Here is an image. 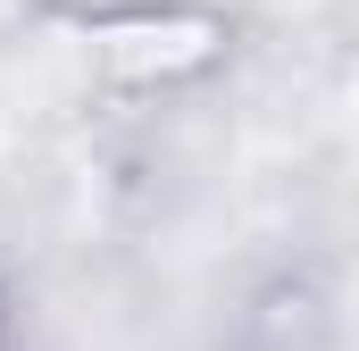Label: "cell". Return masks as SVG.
<instances>
[{
	"label": "cell",
	"instance_id": "6da1fadb",
	"mask_svg": "<svg viewBox=\"0 0 359 351\" xmlns=\"http://www.w3.org/2000/svg\"><path fill=\"white\" fill-rule=\"evenodd\" d=\"M42 42L117 100H159L209 84L234 59V17L209 0H50Z\"/></svg>",
	"mask_w": 359,
	"mask_h": 351
},
{
	"label": "cell",
	"instance_id": "7a4b0ae2",
	"mask_svg": "<svg viewBox=\"0 0 359 351\" xmlns=\"http://www.w3.org/2000/svg\"><path fill=\"white\" fill-rule=\"evenodd\" d=\"M334 335H343V301H334L326 267L284 260L259 284H243L217 351H334Z\"/></svg>",
	"mask_w": 359,
	"mask_h": 351
},
{
	"label": "cell",
	"instance_id": "3957f363",
	"mask_svg": "<svg viewBox=\"0 0 359 351\" xmlns=\"http://www.w3.org/2000/svg\"><path fill=\"white\" fill-rule=\"evenodd\" d=\"M42 17H50V0H0V51L8 42H42Z\"/></svg>",
	"mask_w": 359,
	"mask_h": 351
},
{
	"label": "cell",
	"instance_id": "277c9868",
	"mask_svg": "<svg viewBox=\"0 0 359 351\" xmlns=\"http://www.w3.org/2000/svg\"><path fill=\"white\" fill-rule=\"evenodd\" d=\"M25 343V310H17V284L0 276V351H17Z\"/></svg>",
	"mask_w": 359,
	"mask_h": 351
}]
</instances>
